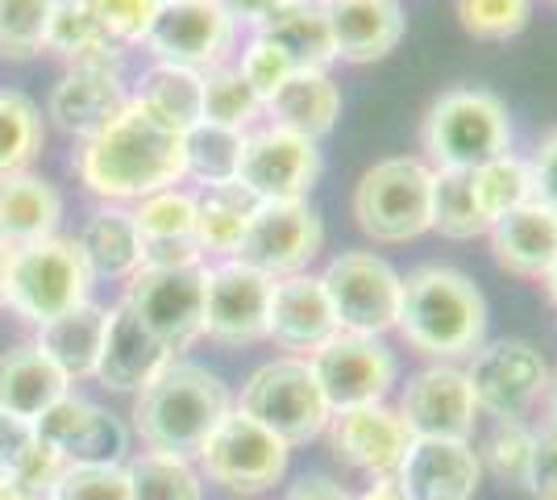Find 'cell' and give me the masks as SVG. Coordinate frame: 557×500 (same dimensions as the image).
Masks as SVG:
<instances>
[{"mask_svg": "<svg viewBox=\"0 0 557 500\" xmlns=\"http://www.w3.org/2000/svg\"><path fill=\"white\" fill-rule=\"evenodd\" d=\"M104 321L109 313L84 301L79 309L54 317L47 326H38V351L67 376L71 383L88 380L96 371V358H100V342H104Z\"/></svg>", "mask_w": 557, "mask_h": 500, "instance_id": "30", "label": "cell"}, {"mask_svg": "<svg viewBox=\"0 0 557 500\" xmlns=\"http://www.w3.org/2000/svg\"><path fill=\"white\" fill-rule=\"evenodd\" d=\"M495 263L516 280H545L557 263V214L545 205H520L487 230Z\"/></svg>", "mask_w": 557, "mask_h": 500, "instance_id": "24", "label": "cell"}, {"mask_svg": "<svg viewBox=\"0 0 557 500\" xmlns=\"http://www.w3.org/2000/svg\"><path fill=\"white\" fill-rule=\"evenodd\" d=\"M458 22L479 42H508L533 22V0H458Z\"/></svg>", "mask_w": 557, "mask_h": 500, "instance_id": "44", "label": "cell"}, {"mask_svg": "<svg viewBox=\"0 0 557 500\" xmlns=\"http://www.w3.org/2000/svg\"><path fill=\"white\" fill-rule=\"evenodd\" d=\"M71 392V380L50 363L38 342H22L0 355V413L38 426V417Z\"/></svg>", "mask_w": 557, "mask_h": 500, "instance_id": "26", "label": "cell"}, {"mask_svg": "<svg viewBox=\"0 0 557 500\" xmlns=\"http://www.w3.org/2000/svg\"><path fill=\"white\" fill-rule=\"evenodd\" d=\"M271 288L262 271L237 259L209 263V305H205V333L225 346H255L267 342L271 317Z\"/></svg>", "mask_w": 557, "mask_h": 500, "instance_id": "17", "label": "cell"}, {"mask_svg": "<svg viewBox=\"0 0 557 500\" xmlns=\"http://www.w3.org/2000/svg\"><path fill=\"white\" fill-rule=\"evenodd\" d=\"M146 47L159 63L187 68V72H216L237 50V25L221 9V0H163Z\"/></svg>", "mask_w": 557, "mask_h": 500, "instance_id": "13", "label": "cell"}, {"mask_svg": "<svg viewBox=\"0 0 557 500\" xmlns=\"http://www.w3.org/2000/svg\"><path fill=\"white\" fill-rule=\"evenodd\" d=\"M134 225H138L141 242L196 239V192L166 188L146 196L134 209Z\"/></svg>", "mask_w": 557, "mask_h": 500, "instance_id": "41", "label": "cell"}, {"mask_svg": "<svg viewBox=\"0 0 557 500\" xmlns=\"http://www.w3.org/2000/svg\"><path fill=\"white\" fill-rule=\"evenodd\" d=\"M79 251H84V259H88V271L96 276H104V280H121V276H134L141 263V234L138 225H134V214L129 209H100V214L84 225V234H79Z\"/></svg>", "mask_w": 557, "mask_h": 500, "instance_id": "32", "label": "cell"}, {"mask_svg": "<svg viewBox=\"0 0 557 500\" xmlns=\"http://www.w3.org/2000/svg\"><path fill=\"white\" fill-rule=\"evenodd\" d=\"M536 438H541V434H536L524 417H516V422H495V429H491L487 442H483V451H479L483 472L508 479V484H524L529 463H533V451H536Z\"/></svg>", "mask_w": 557, "mask_h": 500, "instance_id": "42", "label": "cell"}, {"mask_svg": "<svg viewBox=\"0 0 557 500\" xmlns=\"http://www.w3.org/2000/svg\"><path fill=\"white\" fill-rule=\"evenodd\" d=\"M433 230L454 242L483 239L491 230L483 209H479V200H474L470 171L433 167Z\"/></svg>", "mask_w": 557, "mask_h": 500, "instance_id": "36", "label": "cell"}, {"mask_svg": "<svg viewBox=\"0 0 557 500\" xmlns=\"http://www.w3.org/2000/svg\"><path fill=\"white\" fill-rule=\"evenodd\" d=\"M545 434H557V371L549 376V392H545Z\"/></svg>", "mask_w": 557, "mask_h": 500, "instance_id": "55", "label": "cell"}, {"mask_svg": "<svg viewBox=\"0 0 557 500\" xmlns=\"http://www.w3.org/2000/svg\"><path fill=\"white\" fill-rule=\"evenodd\" d=\"M63 467L67 463L50 451L29 422H17V417L0 413V479H17V484L47 497L50 484L59 479Z\"/></svg>", "mask_w": 557, "mask_h": 500, "instance_id": "34", "label": "cell"}, {"mask_svg": "<svg viewBox=\"0 0 557 500\" xmlns=\"http://www.w3.org/2000/svg\"><path fill=\"white\" fill-rule=\"evenodd\" d=\"M59 217H63V196L42 175L22 171V175L0 180V242L9 251L54 239Z\"/></svg>", "mask_w": 557, "mask_h": 500, "instance_id": "29", "label": "cell"}, {"mask_svg": "<svg viewBox=\"0 0 557 500\" xmlns=\"http://www.w3.org/2000/svg\"><path fill=\"white\" fill-rule=\"evenodd\" d=\"M246 155V134L216 125V121H196L184 130V171L191 180H200V188L209 184H233L242 171Z\"/></svg>", "mask_w": 557, "mask_h": 500, "instance_id": "35", "label": "cell"}, {"mask_svg": "<svg viewBox=\"0 0 557 500\" xmlns=\"http://www.w3.org/2000/svg\"><path fill=\"white\" fill-rule=\"evenodd\" d=\"M9 255H13V251L0 242V305H4V292H9Z\"/></svg>", "mask_w": 557, "mask_h": 500, "instance_id": "56", "label": "cell"}, {"mask_svg": "<svg viewBox=\"0 0 557 500\" xmlns=\"http://www.w3.org/2000/svg\"><path fill=\"white\" fill-rule=\"evenodd\" d=\"M337 333L329 296L321 288V276L300 271V276H283L271 288V317H267V338L278 351L296 358H308L321 351L329 338Z\"/></svg>", "mask_w": 557, "mask_h": 500, "instance_id": "21", "label": "cell"}, {"mask_svg": "<svg viewBox=\"0 0 557 500\" xmlns=\"http://www.w3.org/2000/svg\"><path fill=\"white\" fill-rule=\"evenodd\" d=\"M134 96L125 93V84H121V75H100V72H75L71 68L59 84H54V93H50V118L54 125L63 130V134H75V138H96L100 130H109L121 113H125V105H129Z\"/></svg>", "mask_w": 557, "mask_h": 500, "instance_id": "25", "label": "cell"}, {"mask_svg": "<svg viewBox=\"0 0 557 500\" xmlns=\"http://www.w3.org/2000/svg\"><path fill=\"white\" fill-rule=\"evenodd\" d=\"M196 463H200V476L221 484L225 492L258 497V492L275 488L278 479L287 476L292 447L283 438H275L267 426H258L255 417L233 408L230 417L212 429L205 451L196 454Z\"/></svg>", "mask_w": 557, "mask_h": 500, "instance_id": "11", "label": "cell"}, {"mask_svg": "<svg viewBox=\"0 0 557 500\" xmlns=\"http://www.w3.org/2000/svg\"><path fill=\"white\" fill-rule=\"evenodd\" d=\"M258 200L242 188L237 180L233 184H209V188L196 192V246L205 259H233L237 246L246 239V225L255 217Z\"/></svg>", "mask_w": 557, "mask_h": 500, "instance_id": "31", "label": "cell"}, {"mask_svg": "<svg viewBox=\"0 0 557 500\" xmlns=\"http://www.w3.org/2000/svg\"><path fill=\"white\" fill-rule=\"evenodd\" d=\"M267 118L308 143H321L342 118V88L329 72H292L287 84L267 100Z\"/></svg>", "mask_w": 557, "mask_h": 500, "instance_id": "27", "label": "cell"}, {"mask_svg": "<svg viewBox=\"0 0 557 500\" xmlns=\"http://www.w3.org/2000/svg\"><path fill=\"white\" fill-rule=\"evenodd\" d=\"M321 175V150L292 130L262 125L246 134V155L237 184L250 192L255 200H308V192Z\"/></svg>", "mask_w": 557, "mask_h": 500, "instance_id": "16", "label": "cell"}, {"mask_svg": "<svg viewBox=\"0 0 557 500\" xmlns=\"http://www.w3.org/2000/svg\"><path fill=\"white\" fill-rule=\"evenodd\" d=\"M34 429L67 467L71 463H121L125 454V429L113 413L71 392L54 408H47Z\"/></svg>", "mask_w": 557, "mask_h": 500, "instance_id": "20", "label": "cell"}, {"mask_svg": "<svg viewBox=\"0 0 557 500\" xmlns=\"http://www.w3.org/2000/svg\"><path fill=\"white\" fill-rule=\"evenodd\" d=\"M349 214L383 246H404L433 230V167L420 155H392L367 167L354 184Z\"/></svg>", "mask_w": 557, "mask_h": 500, "instance_id": "4", "label": "cell"}, {"mask_svg": "<svg viewBox=\"0 0 557 500\" xmlns=\"http://www.w3.org/2000/svg\"><path fill=\"white\" fill-rule=\"evenodd\" d=\"M171 351L154 333L141 326L125 305L109 309L104 321V342H100V358H96V380L113 392H141L171 363Z\"/></svg>", "mask_w": 557, "mask_h": 500, "instance_id": "22", "label": "cell"}, {"mask_svg": "<svg viewBox=\"0 0 557 500\" xmlns=\"http://www.w3.org/2000/svg\"><path fill=\"white\" fill-rule=\"evenodd\" d=\"M395 479L412 500H474L483 463L479 451L458 438H412Z\"/></svg>", "mask_w": 557, "mask_h": 500, "instance_id": "19", "label": "cell"}, {"mask_svg": "<svg viewBox=\"0 0 557 500\" xmlns=\"http://www.w3.org/2000/svg\"><path fill=\"white\" fill-rule=\"evenodd\" d=\"M88 292H92V271L75 239H42L9 255L4 305L34 326H47L54 317L79 309Z\"/></svg>", "mask_w": 557, "mask_h": 500, "instance_id": "6", "label": "cell"}, {"mask_svg": "<svg viewBox=\"0 0 557 500\" xmlns=\"http://www.w3.org/2000/svg\"><path fill=\"white\" fill-rule=\"evenodd\" d=\"M420 143L429 167L474 171L511 150L508 105L487 88H449L429 105Z\"/></svg>", "mask_w": 557, "mask_h": 500, "instance_id": "5", "label": "cell"}, {"mask_svg": "<svg viewBox=\"0 0 557 500\" xmlns=\"http://www.w3.org/2000/svg\"><path fill=\"white\" fill-rule=\"evenodd\" d=\"M321 246H325V221L308 200H271V205L258 200L233 259L262 271L267 280H283L308 271L321 259Z\"/></svg>", "mask_w": 557, "mask_h": 500, "instance_id": "14", "label": "cell"}, {"mask_svg": "<svg viewBox=\"0 0 557 500\" xmlns=\"http://www.w3.org/2000/svg\"><path fill=\"white\" fill-rule=\"evenodd\" d=\"M399 417L412 438H458L470 442L479 426V401L470 392L466 367L458 363H429L399 388Z\"/></svg>", "mask_w": 557, "mask_h": 500, "instance_id": "15", "label": "cell"}, {"mask_svg": "<svg viewBox=\"0 0 557 500\" xmlns=\"http://www.w3.org/2000/svg\"><path fill=\"white\" fill-rule=\"evenodd\" d=\"M541 284H545V292H549V301H554V309H557V263H554V271H549Z\"/></svg>", "mask_w": 557, "mask_h": 500, "instance_id": "57", "label": "cell"}, {"mask_svg": "<svg viewBox=\"0 0 557 500\" xmlns=\"http://www.w3.org/2000/svg\"><path fill=\"white\" fill-rule=\"evenodd\" d=\"M524 488L533 492V500H557V434H541L536 438Z\"/></svg>", "mask_w": 557, "mask_h": 500, "instance_id": "49", "label": "cell"}, {"mask_svg": "<svg viewBox=\"0 0 557 500\" xmlns=\"http://www.w3.org/2000/svg\"><path fill=\"white\" fill-rule=\"evenodd\" d=\"M54 0H0V54L29 59L47 47Z\"/></svg>", "mask_w": 557, "mask_h": 500, "instance_id": "43", "label": "cell"}, {"mask_svg": "<svg viewBox=\"0 0 557 500\" xmlns=\"http://www.w3.org/2000/svg\"><path fill=\"white\" fill-rule=\"evenodd\" d=\"M134 100L146 105L159 121H166L171 130L184 134L205 113V75L187 72V68H171V63H154L141 75V93Z\"/></svg>", "mask_w": 557, "mask_h": 500, "instance_id": "33", "label": "cell"}, {"mask_svg": "<svg viewBox=\"0 0 557 500\" xmlns=\"http://www.w3.org/2000/svg\"><path fill=\"white\" fill-rule=\"evenodd\" d=\"M292 72H296V68L287 63V54H283L278 47H271L267 38H258V34L246 42V50H242V63H237V75H242V80L255 88V96L262 100V109H267V100H271V96L287 84V75H292Z\"/></svg>", "mask_w": 557, "mask_h": 500, "instance_id": "48", "label": "cell"}, {"mask_svg": "<svg viewBox=\"0 0 557 500\" xmlns=\"http://www.w3.org/2000/svg\"><path fill=\"white\" fill-rule=\"evenodd\" d=\"M470 184H474V200L487 217V225H495L499 217L516 214L520 205L533 200V175H529V159L520 155H499L491 163L474 167L470 171Z\"/></svg>", "mask_w": 557, "mask_h": 500, "instance_id": "38", "label": "cell"}, {"mask_svg": "<svg viewBox=\"0 0 557 500\" xmlns=\"http://www.w3.org/2000/svg\"><path fill=\"white\" fill-rule=\"evenodd\" d=\"M321 288L329 296V309L337 330L383 338L399 321L404 301V276L374 251H342L321 271Z\"/></svg>", "mask_w": 557, "mask_h": 500, "instance_id": "9", "label": "cell"}, {"mask_svg": "<svg viewBox=\"0 0 557 500\" xmlns=\"http://www.w3.org/2000/svg\"><path fill=\"white\" fill-rule=\"evenodd\" d=\"M255 34L283 50L296 72H329V63H337L325 0H287Z\"/></svg>", "mask_w": 557, "mask_h": 500, "instance_id": "28", "label": "cell"}, {"mask_svg": "<svg viewBox=\"0 0 557 500\" xmlns=\"http://www.w3.org/2000/svg\"><path fill=\"white\" fill-rule=\"evenodd\" d=\"M42 150V118L22 93H0V180L22 175Z\"/></svg>", "mask_w": 557, "mask_h": 500, "instance_id": "39", "label": "cell"}, {"mask_svg": "<svg viewBox=\"0 0 557 500\" xmlns=\"http://www.w3.org/2000/svg\"><path fill=\"white\" fill-rule=\"evenodd\" d=\"M113 42L104 34V25L96 22V13L88 9V0H54V13L47 25V47L59 50L63 59H79L84 50Z\"/></svg>", "mask_w": 557, "mask_h": 500, "instance_id": "46", "label": "cell"}, {"mask_svg": "<svg viewBox=\"0 0 557 500\" xmlns=\"http://www.w3.org/2000/svg\"><path fill=\"white\" fill-rule=\"evenodd\" d=\"M329 447L333 454L362 472V476H395L404 454L412 447V434L404 426L399 408L379 401V405H362V408H346V413H333L329 422Z\"/></svg>", "mask_w": 557, "mask_h": 500, "instance_id": "18", "label": "cell"}, {"mask_svg": "<svg viewBox=\"0 0 557 500\" xmlns=\"http://www.w3.org/2000/svg\"><path fill=\"white\" fill-rule=\"evenodd\" d=\"M129 500H205V476L191 459L141 451L129 467Z\"/></svg>", "mask_w": 557, "mask_h": 500, "instance_id": "37", "label": "cell"}, {"mask_svg": "<svg viewBox=\"0 0 557 500\" xmlns=\"http://www.w3.org/2000/svg\"><path fill=\"white\" fill-rule=\"evenodd\" d=\"M358 500H412V497L404 492V484H399L395 476H379L367 484V492H362Z\"/></svg>", "mask_w": 557, "mask_h": 500, "instance_id": "53", "label": "cell"}, {"mask_svg": "<svg viewBox=\"0 0 557 500\" xmlns=\"http://www.w3.org/2000/svg\"><path fill=\"white\" fill-rule=\"evenodd\" d=\"M308 367H312L333 413L379 405L399 383L395 351L383 338H367V333L337 330L321 351L308 355Z\"/></svg>", "mask_w": 557, "mask_h": 500, "instance_id": "12", "label": "cell"}, {"mask_svg": "<svg viewBox=\"0 0 557 500\" xmlns=\"http://www.w3.org/2000/svg\"><path fill=\"white\" fill-rule=\"evenodd\" d=\"M0 500H47L42 492H34V488H25L17 479H0Z\"/></svg>", "mask_w": 557, "mask_h": 500, "instance_id": "54", "label": "cell"}, {"mask_svg": "<svg viewBox=\"0 0 557 500\" xmlns=\"http://www.w3.org/2000/svg\"><path fill=\"white\" fill-rule=\"evenodd\" d=\"M283 4L287 0H221V9L233 17V25H250V29H262Z\"/></svg>", "mask_w": 557, "mask_h": 500, "instance_id": "51", "label": "cell"}, {"mask_svg": "<svg viewBox=\"0 0 557 500\" xmlns=\"http://www.w3.org/2000/svg\"><path fill=\"white\" fill-rule=\"evenodd\" d=\"M75 171L84 188L100 200L138 205L146 196L180 188V180H187L184 134L154 118L146 105L129 100L109 130L84 143V150L75 155Z\"/></svg>", "mask_w": 557, "mask_h": 500, "instance_id": "1", "label": "cell"}, {"mask_svg": "<svg viewBox=\"0 0 557 500\" xmlns=\"http://www.w3.org/2000/svg\"><path fill=\"white\" fill-rule=\"evenodd\" d=\"M283 500H354L337 484V479H329V476H304L300 484H292V492Z\"/></svg>", "mask_w": 557, "mask_h": 500, "instance_id": "52", "label": "cell"}, {"mask_svg": "<svg viewBox=\"0 0 557 500\" xmlns=\"http://www.w3.org/2000/svg\"><path fill=\"white\" fill-rule=\"evenodd\" d=\"M333 50L346 63H379L404 38V9L399 0H325Z\"/></svg>", "mask_w": 557, "mask_h": 500, "instance_id": "23", "label": "cell"}, {"mask_svg": "<svg viewBox=\"0 0 557 500\" xmlns=\"http://www.w3.org/2000/svg\"><path fill=\"white\" fill-rule=\"evenodd\" d=\"M549 376H554L549 363L529 338L483 342L466 363V380L479 401V413H487L495 422H516L533 413L549 392Z\"/></svg>", "mask_w": 557, "mask_h": 500, "instance_id": "10", "label": "cell"}, {"mask_svg": "<svg viewBox=\"0 0 557 500\" xmlns=\"http://www.w3.org/2000/svg\"><path fill=\"white\" fill-rule=\"evenodd\" d=\"M47 500H129V476L121 463H71L50 484Z\"/></svg>", "mask_w": 557, "mask_h": 500, "instance_id": "45", "label": "cell"}, {"mask_svg": "<svg viewBox=\"0 0 557 500\" xmlns=\"http://www.w3.org/2000/svg\"><path fill=\"white\" fill-rule=\"evenodd\" d=\"M125 309L163 342L171 355L205 338L209 305V263L191 267H138L125 288Z\"/></svg>", "mask_w": 557, "mask_h": 500, "instance_id": "8", "label": "cell"}, {"mask_svg": "<svg viewBox=\"0 0 557 500\" xmlns=\"http://www.w3.org/2000/svg\"><path fill=\"white\" fill-rule=\"evenodd\" d=\"M163 0H88V9L96 13V22L104 25V34L129 47V42H146L150 22L159 13Z\"/></svg>", "mask_w": 557, "mask_h": 500, "instance_id": "47", "label": "cell"}, {"mask_svg": "<svg viewBox=\"0 0 557 500\" xmlns=\"http://www.w3.org/2000/svg\"><path fill=\"white\" fill-rule=\"evenodd\" d=\"M395 333L433 363L470 358L487 342V296L458 267L424 263L404 276Z\"/></svg>", "mask_w": 557, "mask_h": 500, "instance_id": "2", "label": "cell"}, {"mask_svg": "<svg viewBox=\"0 0 557 500\" xmlns=\"http://www.w3.org/2000/svg\"><path fill=\"white\" fill-rule=\"evenodd\" d=\"M529 175H533V200L557 214V134L536 146V155L529 159Z\"/></svg>", "mask_w": 557, "mask_h": 500, "instance_id": "50", "label": "cell"}, {"mask_svg": "<svg viewBox=\"0 0 557 500\" xmlns=\"http://www.w3.org/2000/svg\"><path fill=\"white\" fill-rule=\"evenodd\" d=\"M237 413L255 417L258 426H267L287 447H304V442L321 438L333 422V408H329L308 358L296 355H278L262 363L255 376L242 383Z\"/></svg>", "mask_w": 557, "mask_h": 500, "instance_id": "7", "label": "cell"}, {"mask_svg": "<svg viewBox=\"0 0 557 500\" xmlns=\"http://www.w3.org/2000/svg\"><path fill=\"white\" fill-rule=\"evenodd\" d=\"M262 100L255 96V88L237 75L233 63L216 68V72H205V113L200 121H216V125H230V130H242L250 134V125L262 118Z\"/></svg>", "mask_w": 557, "mask_h": 500, "instance_id": "40", "label": "cell"}, {"mask_svg": "<svg viewBox=\"0 0 557 500\" xmlns=\"http://www.w3.org/2000/svg\"><path fill=\"white\" fill-rule=\"evenodd\" d=\"M233 413L225 380L187 358H171L134 401V429L146 451L196 459L212 438V429Z\"/></svg>", "mask_w": 557, "mask_h": 500, "instance_id": "3", "label": "cell"}]
</instances>
